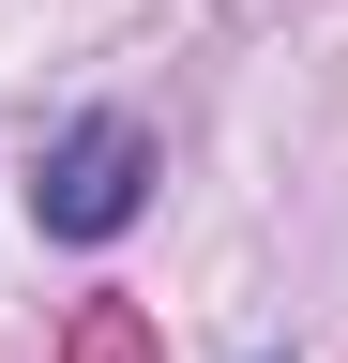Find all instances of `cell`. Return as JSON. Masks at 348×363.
Segmentation results:
<instances>
[{
	"label": "cell",
	"mask_w": 348,
	"mask_h": 363,
	"mask_svg": "<svg viewBox=\"0 0 348 363\" xmlns=\"http://www.w3.org/2000/svg\"><path fill=\"white\" fill-rule=\"evenodd\" d=\"M76 363H152V348H137V318H91V333H76Z\"/></svg>",
	"instance_id": "7a4b0ae2"
},
{
	"label": "cell",
	"mask_w": 348,
	"mask_h": 363,
	"mask_svg": "<svg viewBox=\"0 0 348 363\" xmlns=\"http://www.w3.org/2000/svg\"><path fill=\"white\" fill-rule=\"evenodd\" d=\"M137 197H152V136L137 121H76L61 152H46V182H30V212H46L61 242H121Z\"/></svg>",
	"instance_id": "6da1fadb"
}]
</instances>
